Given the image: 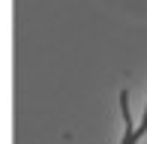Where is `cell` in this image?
Segmentation results:
<instances>
[]
</instances>
